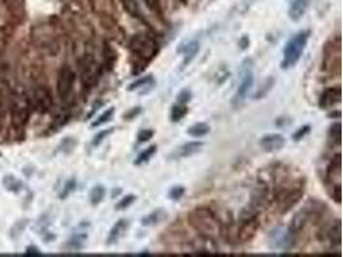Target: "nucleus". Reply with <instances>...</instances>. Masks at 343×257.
<instances>
[{
  "label": "nucleus",
  "instance_id": "obj_1",
  "mask_svg": "<svg viewBox=\"0 0 343 257\" xmlns=\"http://www.w3.org/2000/svg\"><path fill=\"white\" fill-rule=\"evenodd\" d=\"M188 221L199 235L216 239L223 233V221L208 207H197L188 215Z\"/></svg>",
  "mask_w": 343,
  "mask_h": 257
},
{
  "label": "nucleus",
  "instance_id": "obj_2",
  "mask_svg": "<svg viewBox=\"0 0 343 257\" xmlns=\"http://www.w3.org/2000/svg\"><path fill=\"white\" fill-rule=\"evenodd\" d=\"M129 48L131 50V55H133L134 68H139V71H143L146 66L153 60L158 53L159 47L156 39L147 34H138L134 35L129 43Z\"/></svg>",
  "mask_w": 343,
  "mask_h": 257
},
{
  "label": "nucleus",
  "instance_id": "obj_3",
  "mask_svg": "<svg viewBox=\"0 0 343 257\" xmlns=\"http://www.w3.org/2000/svg\"><path fill=\"white\" fill-rule=\"evenodd\" d=\"M31 101L22 89L13 91L11 102V120L12 125L17 131L24 130L30 118Z\"/></svg>",
  "mask_w": 343,
  "mask_h": 257
},
{
  "label": "nucleus",
  "instance_id": "obj_4",
  "mask_svg": "<svg viewBox=\"0 0 343 257\" xmlns=\"http://www.w3.org/2000/svg\"><path fill=\"white\" fill-rule=\"evenodd\" d=\"M310 39V31L309 30H304L297 34H294L291 39L287 42L286 47H284L283 52V61H281V67L284 70L294 67L301 60L302 54H304L305 49H306L307 42Z\"/></svg>",
  "mask_w": 343,
  "mask_h": 257
},
{
  "label": "nucleus",
  "instance_id": "obj_5",
  "mask_svg": "<svg viewBox=\"0 0 343 257\" xmlns=\"http://www.w3.org/2000/svg\"><path fill=\"white\" fill-rule=\"evenodd\" d=\"M305 188L301 183H294L291 185H283L273 190L274 201L276 202L279 212L286 213L294 207L304 197Z\"/></svg>",
  "mask_w": 343,
  "mask_h": 257
},
{
  "label": "nucleus",
  "instance_id": "obj_6",
  "mask_svg": "<svg viewBox=\"0 0 343 257\" xmlns=\"http://www.w3.org/2000/svg\"><path fill=\"white\" fill-rule=\"evenodd\" d=\"M340 37H333L325 44L322 53V70L330 73L340 72Z\"/></svg>",
  "mask_w": 343,
  "mask_h": 257
},
{
  "label": "nucleus",
  "instance_id": "obj_7",
  "mask_svg": "<svg viewBox=\"0 0 343 257\" xmlns=\"http://www.w3.org/2000/svg\"><path fill=\"white\" fill-rule=\"evenodd\" d=\"M78 70H80L81 83L85 88L90 89L98 83V78L100 76V67L94 60L91 54H85L78 61Z\"/></svg>",
  "mask_w": 343,
  "mask_h": 257
},
{
  "label": "nucleus",
  "instance_id": "obj_8",
  "mask_svg": "<svg viewBox=\"0 0 343 257\" xmlns=\"http://www.w3.org/2000/svg\"><path fill=\"white\" fill-rule=\"evenodd\" d=\"M239 85H238L237 93H235L234 102L237 103H242L246 98H247L248 93L251 91V88L253 85V62L251 60H246L243 62L242 68H240L239 73Z\"/></svg>",
  "mask_w": 343,
  "mask_h": 257
},
{
  "label": "nucleus",
  "instance_id": "obj_9",
  "mask_svg": "<svg viewBox=\"0 0 343 257\" xmlns=\"http://www.w3.org/2000/svg\"><path fill=\"white\" fill-rule=\"evenodd\" d=\"M75 71L68 65H63L58 71L57 77V93L60 101H67L71 96L75 85Z\"/></svg>",
  "mask_w": 343,
  "mask_h": 257
},
{
  "label": "nucleus",
  "instance_id": "obj_10",
  "mask_svg": "<svg viewBox=\"0 0 343 257\" xmlns=\"http://www.w3.org/2000/svg\"><path fill=\"white\" fill-rule=\"evenodd\" d=\"M293 234L281 226L274 228L269 234V246L274 249H288L293 244Z\"/></svg>",
  "mask_w": 343,
  "mask_h": 257
},
{
  "label": "nucleus",
  "instance_id": "obj_11",
  "mask_svg": "<svg viewBox=\"0 0 343 257\" xmlns=\"http://www.w3.org/2000/svg\"><path fill=\"white\" fill-rule=\"evenodd\" d=\"M239 224L237 226V242L239 243H247L256 236L258 230V219H245L238 220Z\"/></svg>",
  "mask_w": 343,
  "mask_h": 257
},
{
  "label": "nucleus",
  "instance_id": "obj_12",
  "mask_svg": "<svg viewBox=\"0 0 343 257\" xmlns=\"http://www.w3.org/2000/svg\"><path fill=\"white\" fill-rule=\"evenodd\" d=\"M31 103L34 104L35 108L42 113H47L53 107V95L49 91V89L45 86H37L35 88L34 94H32Z\"/></svg>",
  "mask_w": 343,
  "mask_h": 257
},
{
  "label": "nucleus",
  "instance_id": "obj_13",
  "mask_svg": "<svg viewBox=\"0 0 343 257\" xmlns=\"http://www.w3.org/2000/svg\"><path fill=\"white\" fill-rule=\"evenodd\" d=\"M340 99H342V89H340V86H330V88L325 89L321 93V95H320L319 107L321 109H329L332 107L337 106L338 103H340Z\"/></svg>",
  "mask_w": 343,
  "mask_h": 257
},
{
  "label": "nucleus",
  "instance_id": "obj_14",
  "mask_svg": "<svg viewBox=\"0 0 343 257\" xmlns=\"http://www.w3.org/2000/svg\"><path fill=\"white\" fill-rule=\"evenodd\" d=\"M287 141L283 135L280 134H266L261 138L260 141V147L265 152H276L280 151L281 148H284Z\"/></svg>",
  "mask_w": 343,
  "mask_h": 257
},
{
  "label": "nucleus",
  "instance_id": "obj_15",
  "mask_svg": "<svg viewBox=\"0 0 343 257\" xmlns=\"http://www.w3.org/2000/svg\"><path fill=\"white\" fill-rule=\"evenodd\" d=\"M310 220H311V215H310L309 211L304 207L301 211L294 213L293 219H292L291 221V225H289L288 228L289 233L293 234V235L301 233V231L305 229V226L309 224Z\"/></svg>",
  "mask_w": 343,
  "mask_h": 257
},
{
  "label": "nucleus",
  "instance_id": "obj_16",
  "mask_svg": "<svg viewBox=\"0 0 343 257\" xmlns=\"http://www.w3.org/2000/svg\"><path fill=\"white\" fill-rule=\"evenodd\" d=\"M340 172H342V156L340 153H337L333 157L327 169V180L332 183V187L340 183Z\"/></svg>",
  "mask_w": 343,
  "mask_h": 257
},
{
  "label": "nucleus",
  "instance_id": "obj_17",
  "mask_svg": "<svg viewBox=\"0 0 343 257\" xmlns=\"http://www.w3.org/2000/svg\"><path fill=\"white\" fill-rule=\"evenodd\" d=\"M193 251L197 252V253H215L217 252V246H216L215 239L210 238V236L199 235V238L197 241L193 242Z\"/></svg>",
  "mask_w": 343,
  "mask_h": 257
},
{
  "label": "nucleus",
  "instance_id": "obj_18",
  "mask_svg": "<svg viewBox=\"0 0 343 257\" xmlns=\"http://www.w3.org/2000/svg\"><path fill=\"white\" fill-rule=\"evenodd\" d=\"M312 0H293L289 6L288 16L292 21L297 22L305 16Z\"/></svg>",
  "mask_w": 343,
  "mask_h": 257
},
{
  "label": "nucleus",
  "instance_id": "obj_19",
  "mask_svg": "<svg viewBox=\"0 0 343 257\" xmlns=\"http://www.w3.org/2000/svg\"><path fill=\"white\" fill-rule=\"evenodd\" d=\"M128 228H129V220H126V219H120L117 223L112 226L111 231H109L108 238H107L108 244L117 243V242L123 238L124 234L126 233Z\"/></svg>",
  "mask_w": 343,
  "mask_h": 257
},
{
  "label": "nucleus",
  "instance_id": "obj_20",
  "mask_svg": "<svg viewBox=\"0 0 343 257\" xmlns=\"http://www.w3.org/2000/svg\"><path fill=\"white\" fill-rule=\"evenodd\" d=\"M177 52L184 54V66L188 65L194 60V57L199 52V43L197 40H190V42L184 43V44L180 45Z\"/></svg>",
  "mask_w": 343,
  "mask_h": 257
},
{
  "label": "nucleus",
  "instance_id": "obj_21",
  "mask_svg": "<svg viewBox=\"0 0 343 257\" xmlns=\"http://www.w3.org/2000/svg\"><path fill=\"white\" fill-rule=\"evenodd\" d=\"M203 148L202 142H188V143L183 144L181 147H179L175 153V157L177 159H187V157L194 156L195 153L200 151Z\"/></svg>",
  "mask_w": 343,
  "mask_h": 257
},
{
  "label": "nucleus",
  "instance_id": "obj_22",
  "mask_svg": "<svg viewBox=\"0 0 343 257\" xmlns=\"http://www.w3.org/2000/svg\"><path fill=\"white\" fill-rule=\"evenodd\" d=\"M154 86V78L152 75L143 76V77H139L138 80H135L134 83H131L129 85L128 90L129 91H140V90H149Z\"/></svg>",
  "mask_w": 343,
  "mask_h": 257
},
{
  "label": "nucleus",
  "instance_id": "obj_23",
  "mask_svg": "<svg viewBox=\"0 0 343 257\" xmlns=\"http://www.w3.org/2000/svg\"><path fill=\"white\" fill-rule=\"evenodd\" d=\"M167 218V213L165 210H154L153 212L148 213L142 219V225L144 226H153L164 221Z\"/></svg>",
  "mask_w": 343,
  "mask_h": 257
},
{
  "label": "nucleus",
  "instance_id": "obj_24",
  "mask_svg": "<svg viewBox=\"0 0 343 257\" xmlns=\"http://www.w3.org/2000/svg\"><path fill=\"white\" fill-rule=\"evenodd\" d=\"M121 3H123L125 11L128 12L133 18L144 21L143 13H142L140 8H139V4L136 3V0H121Z\"/></svg>",
  "mask_w": 343,
  "mask_h": 257
},
{
  "label": "nucleus",
  "instance_id": "obj_25",
  "mask_svg": "<svg viewBox=\"0 0 343 257\" xmlns=\"http://www.w3.org/2000/svg\"><path fill=\"white\" fill-rule=\"evenodd\" d=\"M211 127L210 125H207L206 122H197V124L192 125L187 130V133L189 134L193 138H202V136L207 135L210 133Z\"/></svg>",
  "mask_w": 343,
  "mask_h": 257
},
{
  "label": "nucleus",
  "instance_id": "obj_26",
  "mask_svg": "<svg viewBox=\"0 0 343 257\" xmlns=\"http://www.w3.org/2000/svg\"><path fill=\"white\" fill-rule=\"evenodd\" d=\"M327 236L332 244L340 246V220H335L329 228L327 229Z\"/></svg>",
  "mask_w": 343,
  "mask_h": 257
},
{
  "label": "nucleus",
  "instance_id": "obj_27",
  "mask_svg": "<svg viewBox=\"0 0 343 257\" xmlns=\"http://www.w3.org/2000/svg\"><path fill=\"white\" fill-rule=\"evenodd\" d=\"M104 195H106V189H104L103 185H95V187L90 190V195H89V198H90V203L93 206L99 205V203L103 201Z\"/></svg>",
  "mask_w": 343,
  "mask_h": 257
},
{
  "label": "nucleus",
  "instance_id": "obj_28",
  "mask_svg": "<svg viewBox=\"0 0 343 257\" xmlns=\"http://www.w3.org/2000/svg\"><path fill=\"white\" fill-rule=\"evenodd\" d=\"M188 113V107L185 104L177 103L172 106L171 109V121L172 122H179L180 120L184 118Z\"/></svg>",
  "mask_w": 343,
  "mask_h": 257
},
{
  "label": "nucleus",
  "instance_id": "obj_29",
  "mask_svg": "<svg viewBox=\"0 0 343 257\" xmlns=\"http://www.w3.org/2000/svg\"><path fill=\"white\" fill-rule=\"evenodd\" d=\"M156 151H157V146L148 147V148L144 149V151L142 152V153L139 154L138 157H136V160H135V162H134V164L138 165V166L147 164V162H148L149 160H151L152 157H153L154 154H156Z\"/></svg>",
  "mask_w": 343,
  "mask_h": 257
},
{
  "label": "nucleus",
  "instance_id": "obj_30",
  "mask_svg": "<svg viewBox=\"0 0 343 257\" xmlns=\"http://www.w3.org/2000/svg\"><path fill=\"white\" fill-rule=\"evenodd\" d=\"M113 114H114V108L113 107H111V108L107 109L106 112H103L95 121L91 122V127H99L102 126V125L107 124V122H109L112 118H113Z\"/></svg>",
  "mask_w": 343,
  "mask_h": 257
},
{
  "label": "nucleus",
  "instance_id": "obj_31",
  "mask_svg": "<svg viewBox=\"0 0 343 257\" xmlns=\"http://www.w3.org/2000/svg\"><path fill=\"white\" fill-rule=\"evenodd\" d=\"M3 185L7 188V189L11 190V192H14V193H17L18 190H21V188H22V183L19 182L17 177L12 176V175H8V176L4 177Z\"/></svg>",
  "mask_w": 343,
  "mask_h": 257
},
{
  "label": "nucleus",
  "instance_id": "obj_32",
  "mask_svg": "<svg viewBox=\"0 0 343 257\" xmlns=\"http://www.w3.org/2000/svg\"><path fill=\"white\" fill-rule=\"evenodd\" d=\"M340 122H335L330 126L329 129V138L330 141H333V143H337L338 146L340 144Z\"/></svg>",
  "mask_w": 343,
  "mask_h": 257
},
{
  "label": "nucleus",
  "instance_id": "obj_33",
  "mask_svg": "<svg viewBox=\"0 0 343 257\" xmlns=\"http://www.w3.org/2000/svg\"><path fill=\"white\" fill-rule=\"evenodd\" d=\"M135 200H136V197L134 194L125 195V197L121 198V200L118 201L117 205L114 206V208H116V210H125V208H128L129 206L133 205V203L135 202Z\"/></svg>",
  "mask_w": 343,
  "mask_h": 257
},
{
  "label": "nucleus",
  "instance_id": "obj_34",
  "mask_svg": "<svg viewBox=\"0 0 343 257\" xmlns=\"http://www.w3.org/2000/svg\"><path fill=\"white\" fill-rule=\"evenodd\" d=\"M274 83H275V78H274V77L268 78V80H266L265 83H264L263 88H261L260 90L257 91V94H256V99H261V98H264V96H265L266 94H268L269 91H270L271 89H273Z\"/></svg>",
  "mask_w": 343,
  "mask_h": 257
},
{
  "label": "nucleus",
  "instance_id": "obj_35",
  "mask_svg": "<svg viewBox=\"0 0 343 257\" xmlns=\"http://www.w3.org/2000/svg\"><path fill=\"white\" fill-rule=\"evenodd\" d=\"M146 6L148 7V9L153 13H156L157 16H162V6H161V0H144Z\"/></svg>",
  "mask_w": 343,
  "mask_h": 257
},
{
  "label": "nucleus",
  "instance_id": "obj_36",
  "mask_svg": "<svg viewBox=\"0 0 343 257\" xmlns=\"http://www.w3.org/2000/svg\"><path fill=\"white\" fill-rule=\"evenodd\" d=\"M113 131H114V127H109V129H107V130L99 131V133L96 134V135L93 138V142H91V144H93V146H99V144H100L102 142L104 141V139H107V136L111 135Z\"/></svg>",
  "mask_w": 343,
  "mask_h": 257
},
{
  "label": "nucleus",
  "instance_id": "obj_37",
  "mask_svg": "<svg viewBox=\"0 0 343 257\" xmlns=\"http://www.w3.org/2000/svg\"><path fill=\"white\" fill-rule=\"evenodd\" d=\"M185 193V188L183 187V185H175V187H172L171 189L169 190V197L171 198L172 201H179L180 198L184 195Z\"/></svg>",
  "mask_w": 343,
  "mask_h": 257
},
{
  "label": "nucleus",
  "instance_id": "obj_38",
  "mask_svg": "<svg viewBox=\"0 0 343 257\" xmlns=\"http://www.w3.org/2000/svg\"><path fill=\"white\" fill-rule=\"evenodd\" d=\"M310 131H311V126H310V125H305V126L299 127L298 130H297L296 133L293 134V141L294 142L302 141V139H304L305 136L309 135Z\"/></svg>",
  "mask_w": 343,
  "mask_h": 257
},
{
  "label": "nucleus",
  "instance_id": "obj_39",
  "mask_svg": "<svg viewBox=\"0 0 343 257\" xmlns=\"http://www.w3.org/2000/svg\"><path fill=\"white\" fill-rule=\"evenodd\" d=\"M154 135V131L151 129H143L140 133L138 134V142L139 143H146V142L151 141Z\"/></svg>",
  "mask_w": 343,
  "mask_h": 257
},
{
  "label": "nucleus",
  "instance_id": "obj_40",
  "mask_svg": "<svg viewBox=\"0 0 343 257\" xmlns=\"http://www.w3.org/2000/svg\"><path fill=\"white\" fill-rule=\"evenodd\" d=\"M76 188V180L75 179H70L67 183H66L65 188H63V192L60 194V198H66L71 194V193L75 190Z\"/></svg>",
  "mask_w": 343,
  "mask_h": 257
},
{
  "label": "nucleus",
  "instance_id": "obj_41",
  "mask_svg": "<svg viewBox=\"0 0 343 257\" xmlns=\"http://www.w3.org/2000/svg\"><path fill=\"white\" fill-rule=\"evenodd\" d=\"M340 190H342L340 183L339 184L333 185V187L330 188V197H332L333 201H335V203H338V205L340 203V193H342Z\"/></svg>",
  "mask_w": 343,
  "mask_h": 257
},
{
  "label": "nucleus",
  "instance_id": "obj_42",
  "mask_svg": "<svg viewBox=\"0 0 343 257\" xmlns=\"http://www.w3.org/2000/svg\"><path fill=\"white\" fill-rule=\"evenodd\" d=\"M84 239H85V235L73 236V238L70 241V243H68V246H70L71 248H73V249H78L81 246H83Z\"/></svg>",
  "mask_w": 343,
  "mask_h": 257
},
{
  "label": "nucleus",
  "instance_id": "obj_43",
  "mask_svg": "<svg viewBox=\"0 0 343 257\" xmlns=\"http://www.w3.org/2000/svg\"><path fill=\"white\" fill-rule=\"evenodd\" d=\"M76 146V142L73 141V138H66L65 141L62 142V144H60V148H62L63 152H71L73 149V147Z\"/></svg>",
  "mask_w": 343,
  "mask_h": 257
},
{
  "label": "nucleus",
  "instance_id": "obj_44",
  "mask_svg": "<svg viewBox=\"0 0 343 257\" xmlns=\"http://www.w3.org/2000/svg\"><path fill=\"white\" fill-rule=\"evenodd\" d=\"M190 99H192V93H190L189 90H187V89H185V90H181L179 94H177V102H179V103L187 104Z\"/></svg>",
  "mask_w": 343,
  "mask_h": 257
},
{
  "label": "nucleus",
  "instance_id": "obj_45",
  "mask_svg": "<svg viewBox=\"0 0 343 257\" xmlns=\"http://www.w3.org/2000/svg\"><path fill=\"white\" fill-rule=\"evenodd\" d=\"M140 113H142V107H134V108H131L130 111L128 112V113L124 114V118H125V120H133Z\"/></svg>",
  "mask_w": 343,
  "mask_h": 257
},
{
  "label": "nucleus",
  "instance_id": "obj_46",
  "mask_svg": "<svg viewBox=\"0 0 343 257\" xmlns=\"http://www.w3.org/2000/svg\"><path fill=\"white\" fill-rule=\"evenodd\" d=\"M4 117V102L2 98V94H0V125H2V120Z\"/></svg>",
  "mask_w": 343,
  "mask_h": 257
},
{
  "label": "nucleus",
  "instance_id": "obj_47",
  "mask_svg": "<svg viewBox=\"0 0 343 257\" xmlns=\"http://www.w3.org/2000/svg\"><path fill=\"white\" fill-rule=\"evenodd\" d=\"M27 253H29V254H40V251L37 248H35V247H29V248H27Z\"/></svg>",
  "mask_w": 343,
  "mask_h": 257
},
{
  "label": "nucleus",
  "instance_id": "obj_48",
  "mask_svg": "<svg viewBox=\"0 0 343 257\" xmlns=\"http://www.w3.org/2000/svg\"><path fill=\"white\" fill-rule=\"evenodd\" d=\"M180 2H181V3H184V4L187 3V0H180Z\"/></svg>",
  "mask_w": 343,
  "mask_h": 257
}]
</instances>
